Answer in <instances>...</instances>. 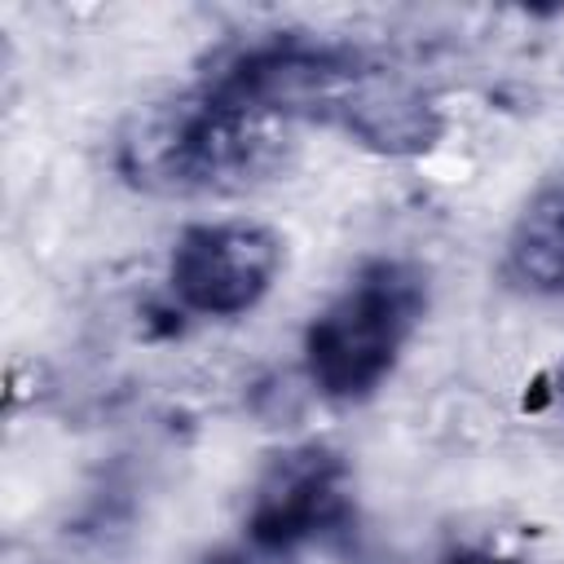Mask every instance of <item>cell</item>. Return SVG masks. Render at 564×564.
<instances>
[{
	"instance_id": "obj_1",
	"label": "cell",
	"mask_w": 564,
	"mask_h": 564,
	"mask_svg": "<svg viewBox=\"0 0 564 564\" xmlns=\"http://www.w3.org/2000/svg\"><path fill=\"white\" fill-rule=\"evenodd\" d=\"M427 308V273L410 260H370L304 330V366L322 397L361 401L397 366Z\"/></svg>"
},
{
	"instance_id": "obj_2",
	"label": "cell",
	"mask_w": 564,
	"mask_h": 564,
	"mask_svg": "<svg viewBox=\"0 0 564 564\" xmlns=\"http://www.w3.org/2000/svg\"><path fill=\"white\" fill-rule=\"evenodd\" d=\"M273 163L264 119L198 93L145 110L119 145V167L145 189H234Z\"/></svg>"
},
{
	"instance_id": "obj_3",
	"label": "cell",
	"mask_w": 564,
	"mask_h": 564,
	"mask_svg": "<svg viewBox=\"0 0 564 564\" xmlns=\"http://www.w3.org/2000/svg\"><path fill=\"white\" fill-rule=\"evenodd\" d=\"M282 269V238L256 220L189 225L172 247V295L203 317H238Z\"/></svg>"
},
{
	"instance_id": "obj_4",
	"label": "cell",
	"mask_w": 564,
	"mask_h": 564,
	"mask_svg": "<svg viewBox=\"0 0 564 564\" xmlns=\"http://www.w3.org/2000/svg\"><path fill=\"white\" fill-rule=\"evenodd\" d=\"M352 524V485L339 454L322 445L286 449L256 485L247 538L264 555H286L300 542L344 533Z\"/></svg>"
},
{
	"instance_id": "obj_5",
	"label": "cell",
	"mask_w": 564,
	"mask_h": 564,
	"mask_svg": "<svg viewBox=\"0 0 564 564\" xmlns=\"http://www.w3.org/2000/svg\"><path fill=\"white\" fill-rule=\"evenodd\" d=\"M507 273L542 295L564 291V185H546L520 212L507 242Z\"/></svg>"
},
{
	"instance_id": "obj_6",
	"label": "cell",
	"mask_w": 564,
	"mask_h": 564,
	"mask_svg": "<svg viewBox=\"0 0 564 564\" xmlns=\"http://www.w3.org/2000/svg\"><path fill=\"white\" fill-rule=\"evenodd\" d=\"M441 564H516V560H502V555H489V551H471V546H463V551H449Z\"/></svg>"
},
{
	"instance_id": "obj_7",
	"label": "cell",
	"mask_w": 564,
	"mask_h": 564,
	"mask_svg": "<svg viewBox=\"0 0 564 564\" xmlns=\"http://www.w3.org/2000/svg\"><path fill=\"white\" fill-rule=\"evenodd\" d=\"M555 392H560V401H564V366H560V379H555Z\"/></svg>"
}]
</instances>
